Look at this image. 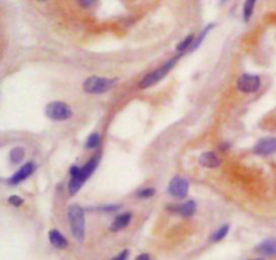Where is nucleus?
<instances>
[{
    "label": "nucleus",
    "mask_w": 276,
    "mask_h": 260,
    "mask_svg": "<svg viewBox=\"0 0 276 260\" xmlns=\"http://www.w3.org/2000/svg\"><path fill=\"white\" fill-rule=\"evenodd\" d=\"M98 163H100V155L93 156L92 159L84 165L82 167L78 166H73L70 168V175L72 178L69 181V185H68V191H69V196H75L82 185L85 184V181L89 179V177L94 173V170L97 168Z\"/></svg>",
    "instance_id": "nucleus-1"
},
{
    "label": "nucleus",
    "mask_w": 276,
    "mask_h": 260,
    "mask_svg": "<svg viewBox=\"0 0 276 260\" xmlns=\"http://www.w3.org/2000/svg\"><path fill=\"white\" fill-rule=\"evenodd\" d=\"M70 232L78 243H82L85 239V210L80 205H70L68 208Z\"/></svg>",
    "instance_id": "nucleus-2"
},
{
    "label": "nucleus",
    "mask_w": 276,
    "mask_h": 260,
    "mask_svg": "<svg viewBox=\"0 0 276 260\" xmlns=\"http://www.w3.org/2000/svg\"><path fill=\"white\" fill-rule=\"evenodd\" d=\"M181 56H182V54H179L177 57L168 59L166 64L162 65L161 68L152 70V72H150L148 74L144 75L143 78H142V81L139 82V88H140V89H147V88L154 87L155 84H158L161 80H163V78L168 74V72L177 65V62H178V59L181 58Z\"/></svg>",
    "instance_id": "nucleus-3"
},
{
    "label": "nucleus",
    "mask_w": 276,
    "mask_h": 260,
    "mask_svg": "<svg viewBox=\"0 0 276 260\" xmlns=\"http://www.w3.org/2000/svg\"><path fill=\"white\" fill-rule=\"evenodd\" d=\"M119 82V78H105V77H98V75H92L84 81L82 89L84 92L89 94H101L110 91Z\"/></svg>",
    "instance_id": "nucleus-4"
},
{
    "label": "nucleus",
    "mask_w": 276,
    "mask_h": 260,
    "mask_svg": "<svg viewBox=\"0 0 276 260\" xmlns=\"http://www.w3.org/2000/svg\"><path fill=\"white\" fill-rule=\"evenodd\" d=\"M45 113L50 120L65 122V120H69L73 116V111H72L69 104H66L63 101H53V103H49L46 105Z\"/></svg>",
    "instance_id": "nucleus-5"
},
{
    "label": "nucleus",
    "mask_w": 276,
    "mask_h": 260,
    "mask_svg": "<svg viewBox=\"0 0 276 260\" xmlns=\"http://www.w3.org/2000/svg\"><path fill=\"white\" fill-rule=\"evenodd\" d=\"M261 85V78L258 74H241L237 78L236 88L241 93H255L259 91Z\"/></svg>",
    "instance_id": "nucleus-6"
},
{
    "label": "nucleus",
    "mask_w": 276,
    "mask_h": 260,
    "mask_svg": "<svg viewBox=\"0 0 276 260\" xmlns=\"http://www.w3.org/2000/svg\"><path fill=\"white\" fill-rule=\"evenodd\" d=\"M189 182L186 181L184 178L182 177H174L171 181H170V184L167 186V191H168V194L174 198H177V200H184L186 198L187 196V193H189Z\"/></svg>",
    "instance_id": "nucleus-7"
},
{
    "label": "nucleus",
    "mask_w": 276,
    "mask_h": 260,
    "mask_svg": "<svg viewBox=\"0 0 276 260\" xmlns=\"http://www.w3.org/2000/svg\"><path fill=\"white\" fill-rule=\"evenodd\" d=\"M253 152L256 155L267 156L272 155L276 152V138H263L253 147Z\"/></svg>",
    "instance_id": "nucleus-8"
},
{
    "label": "nucleus",
    "mask_w": 276,
    "mask_h": 260,
    "mask_svg": "<svg viewBox=\"0 0 276 260\" xmlns=\"http://www.w3.org/2000/svg\"><path fill=\"white\" fill-rule=\"evenodd\" d=\"M35 171V163L33 162H29V163H24L22 167L18 170L17 173L12 175L11 178L8 179V184L12 186L15 185H19L20 182H23L26 179L29 178L31 174Z\"/></svg>",
    "instance_id": "nucleus-9"
},
{
    "label": "nucleus",
    "mask_w": 276,
    "mask_h": 260,
    "mask_svg": "<svg viewBox=\"0 0 276 260\" xmlns=\"http://www.w3.org/2000/svg\"><path fill=\"white\" fill-rule=\"evenodd\" d=\"M168 210H171L173 213L179 214L182 217H191L197 212V204L194 201H186V203L179 204V205L168 206Z\"/></svg>",
    "instance_id": "nucleus-10"
},
{
    "label": "nucleus",
    "mask_w": 276,
    "mask_h": 260,
    "mask_svg": "<svg viewBox=\"0 0 276 260\" xmlns=\"http://www.w3.org/2000/svg\"><path fill=\"white\" fill-rule=\"evenodd\" d=\"M198 162L202 167L206 168H217L221 166V159L214 154L213 151H206V152L201 154L198 158Z\"/></svg>",
    "instance_id": "nucleus-11"
},
{
    "label": "nucleus",
    "mask_w": 276,
    "mask_h": 260,
    "mask_svg": "<svg viewBox=\"0 0 276 260\" xmlns=\"http://www.w3.org/2000/svg\"><path fill=\"white\" fill-rule=\"evenodd\" d=\"M131 221H132V213H131V212H124V213L119 214V216L112 221L110 229L112 232H119L129 225Z\"/></svg>",
    "instance_id": "nucleus-12"
},
{
    "label": "nucleus",
    "mask_w": 276,
    "mask_h": 260,
    "mask_svg": "<svg viewBox=\"0 0 276 260\" xmlns=\"http://www.w3.org/2000/svg\"><path fill=\"white\" fill-rule=\"evenodd\" d=\"M49 241L53 247L58 249H65L68 247V239L63 236L58 229H52L49 232Z\"/></svg>",
    "instance_id": "nucleus-13"
},
{
    "label": "nucleus",
    "mask_w": 276,
    "mask_h": 260,
    "mask_svg": "<svg viewBox=\"0 0 276 260\" xmlns=\"http://www.w3.org/2000/svg\"><path fill=\"white\" fill-rule=\"evenodd\" d=\"M256 251L267 256H276V239H268L256 247Z\"/></svg>",
    "instance_id": "nucleus-14"
},
{
    "label": "nucleus",
    "mask_w": 276,
    "mask_h": 260,
    "mask_svg": "<svg viewBox=\"0 0 276 260\" xmlns=\"http://www.w3.org/2000/svg\"><path fill=\"white\" fill-rule=\"evenodd\" d=\"M24 156H26V151H24L23 147H14L10 151V161L14 165H20L23 162Z\"/></svg>",
    "instance_id": "nucleus-15"
},
{
    "label": "nucleus",
    "mask_w": 276,
    "mask_h": 260,
    "mask_svg": "<svg viewBox=\"0 0 276 260\" xmlns=\"http://www.w3.org/2000/svg\"><path fill=\"white\" fill-rule=\"evenodd\" d=\"M214 27H216V24L209 23L205 29L202 30L201 33H200V35H198V37L196 38V41H194V43H193V46H191V52H194L196 49H198V47L201 46V43L203 42V39L206 38L207 34H209V33L214 29Z\"/></svg>",
    "instance_id": "nucleus-16"
},
{
    "label": "nucleus",
    "mask_w": 276,
    "mask_h": 260,
    "mask_svg": "<svg viewBox=\"0 0 276 260\" xmlns=\"http://www.w3.org/2000/svg\"><path fill=\"white\" fill-rule=\"evenodd\" d=\"M194 41H196V37H194V34L187 35L184 41H181L178 45H177V52H179L181 54H184V53H186L187 50H191V46H193Z\"/></svg>",
    "instance_id": "nucleus-17"
},
{
    "label": "nucleus",
    "mask_w": 276,
    "mask_h": 260,
    "mask_svg": "<svg viewBox=\"0 0 276 260\" xmlns=\"http://www.w3.org/2000/svg\"><path fill=\"white\" fill-rule=\"evenodd\" d=\"M256 1L258 0H245L244 1V7H242V19H244V22H248L252 18Z\"/></svg>",
    "instance_id": "nucleus-18"
},
{
    "label": "nucleus",
    "mask_w": 276,
    "mask_h": 260,
    "mask_svg": "<svg viewBox=\"0 0 276 260\" xmlns=\"http://www.w3.org/2000/svg\"><path fill=\"white\" fill-rule=\"evenodd\" d=\"M101 145V135L97 132L91 133L87 139V143H85V147L89 149V150H93V149H97Z\"/></svg>",
    "instance_id": "nucleus-19"
},
{
    "label": "nucleus",
    "mask_w": 276,
    "mask_h": 260,
    "mask_svg": "<svg viewBox=\"0 0 276 260\" xmlns=\"http://www.w3.org/2000/svg\"><path fill=\"white\" fill-rule=\"evenodd\" d=\"M229 228L230 226L228 224H225V225L220 226L217 231L214 232L213 235L210 236V241H213V243H217V241H221L224 237H226L228 235V232H229Z\"/></svg>",
    "instance_id": "nucleus-20"
},
{
    "label": "nucleus",
    "mask_w": 276,
    "mask_h": 260,
    "mask_svg": "<svg viewBox=\"0 0 276 260\" xmlns=\"http://www.w3.org/2000/svg\"><path fill=\"white\" fill-rule=\"evenodd\" d=\"M155 194V189L154 187H146V189H142L136 193V196L140 197V198H150Z\"/></svg>",
    "instance_id": "nucleus-21"
},
{
    "label": "nucleus",
    "mask_w": 276,
    "mask_h": 260,
    "mask_svg": "<svg viewBox=\"0 0 276 260\" xmlns=\"http://www.w3.org/2000/svg\"><path fill=\"white\" fill-rule=\"evenodd\" d=\"M23 198L19 196H11L8 197V204L12 205V206H15V208H19V206H22L23 205Z\"/></svg>",
    "instance_id": "nucleus-22"
},
{
    "label": "nucleus",
    "mask_w": 276,
    "mask_h": 260,
    "mask_svg": "<svg viewBox=\"0 0 276 260\" xmlns=\"http://www.w3.org/2000/svg\"><path fill=\"white\" fill-rule=\"evenodd\" d=\"M120 208V205H104V206L97 208V210H101V212H105V213H112V212L119 210Z\"/></svg>",
    "instance_id": "nucleus-23"
},
{
    "label": "nucleus",
    "mask_w": 276,
    "mask_h": 260,
    "mask_svg": "<svg viewBox=\"0 0 276 260\" xmlns=\"http://www.w3.org/2000/svg\"><path fill=\"white\" fill-rule=\"evenodd\" d=\"M77 1H78V6L82 8H91L97 3V0H77Z\"/></svg>",
    "instance_id": "nucleus-24"
},
{
    "label": "nucleus",
    "mask_w": 276,
    "mask_h": 260,
    "mask_svg": "<svg viewBox=\"0 0 276 260\" xmlns=\"http://www.w3.org/2000/svg\"><path fill=\"white\" fill-rule=\"evenodd\" d=\"M128 254H129V251L128 249H124L123 252H120L119 255H116L113 259L110 260H127V258H128Z\"/></svg>",
    "instance_id": "nucleus-25"
},
{
    "label": "nucleus",
    "mask_w": 276,
    "mask_h": 260,
    "mask_svg": "<svg viewBox=\"0 0 276 260\" xmlns=\"http://www.w3.org/2000/svg\"><path fill=\"white\" fill-rule=\"evenodd\" d=\"M135 260H151V256L148 254H142V255H139L138 258Z\"/></svg>",
    "instance_id": "nucleus-26"
},
{
    "label": "nucleus",
    "mask_w": 276,
    "mask_h": 260,
    "mask_svg": "<svg viewBox=\"0 0 276 260\" xmlns=\"http://www.w3.org/2000/svg\"><path fill=\"white\" fill-rule=\"evenodd\" d=\"M229 143H224V145H220V150L221 151H226L229 150Z\"/></svg>",
    "instance_id": "nucleus-27"
},
{
    "label": "nucleus",
    "mask_w": 276,
    "mask_h": 260,
    "mask_svg": "<svg viewBox=\"0 0 276 260\" xmlns=\"http://www.w3.org/2000/svg\"><path fill=\"white\" fill-rule=\"evenodd\" d=\"M228 0H221V4H224V3H226Z\"/></svg>",
    "instance_id": "nucleus-28"
},
{
    "label": "nucleus",
    "mask_w": 276,
    "mask_h": 260,
    "mask_svg": "<svg viewBox=\"0 0 276 260\" xmlns=\"http://www.w3.org/2000/svg\"><path fill=\"white\" fill-rule=\"evenodd\" d=\"M39 1H47V0H39Z\"/></svg>",
    "instance_id": "nucleus-29"
},
{
    "label": "nucleus",
    "mask_w": 276,
    "mask_h": 260,
    "mask_svg": "<svg viewBox=\"0 0 276 260\" xmlns=\"http://www.w3.org/2000/svg\"><path fill=\"white\" fill-rule=\"evenodd\" d=\"M256 260H259V259H256Z\"/></svg>",
    "instance_id": "nucleus-30"
}]
</instances>
